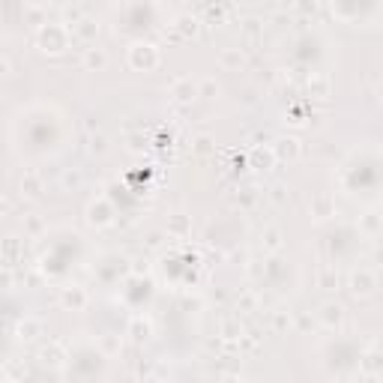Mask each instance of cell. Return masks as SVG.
<instances>
[{
	"instance_id": "obj_1",
	"label": "cell",
	"mask_w": 383,
	"mask_h": 383,
	"mask_svg": "<svg viewBox=\"0 0 383 383\" xmlns=\"http://www.w3.org/2000/svg\"><path fill=\"white\" fill-rule=\"evenodd\" d=\"M36 48L42 51L48 57H60L75 40H72V30L66 28L63 21H45L42 28H36V36H33Z\"/></svg>"
},
{
	"instance_id": "obj_2",
	"label": "cell",
	"mask_w": 383,
	"mask_h": 383,
	"mask_svg": "<svg viewBox=\"0 0 383 383\" xmlns=\"http://www.w3.org/2000/svg\"><path fill=\"white\" fill-rule=\"evenodd\" d=\"M126 60H129V69H135V72H153V69H159L162 54H159V45H153L147 40H138V42L129 45Z\"/></svg>"
},
{
	"instance_id": "obj_3",
	"label": "cell",
	"mask_w": 383,
	"mask_h": 383,
	"mask_svg": "<svg viewBox=\"0 0 383 383\" xmlns=\"http://www.w3.org/2000/svg\"><path fill=\"white\" fill-rule=\"evenodd\" d=\"M348 290L353 293L356 300L375 297V290H377V276H375V270H368V266H356V270H350V276H348Z\"/></svg>"
},
{
	"instance_id": "obj_4",
	"label": "cell",
	"mask_w": 383,
	"mask_h": 383,
	"mask_svg": "<svg viewBox=\"0 0 383 383\" xmlns=\"http://www.w3.org/2000/svg\"><path fill=\"white\" fill-rule=\"evenodd\" d=\"M344 317H348V312H344V305L336 300H326V302H321V309H317V324L329 329V333H338L344 326Z\"/></svg>"
},
{
	"instance_id": "obj_5",
	"label": "cell",
	"mask_w": 383,
	"mask_h": 383,
	"mask_svg": "<svg viewBox=\"0 0 383 383\" xmlns=\"http://www.w3.org/2000/svg\"><path fill=\"white\" fill-rule=\"evenodd\" d=\"M87 225L90 228H108L114 225V207L108 198H93L87 204Z\"/></svg>"
},
{
	"instance_id": "obj_6",
	"label": "cell",
	"mask_w": 383,
	"mask_h": 383,
	"mask_svg": "<svg viewBox=\"0 0 383 383\" xmlns=\"http://www.w3.org/2000/svg\"><path fill=\"white\" fill-rule=\"evenodd\" d=\"M171 99L177 102V105H192L195 99H201V84L195 78H189V75H183V78L171 81Z\"/></svg>"
},
{
	"instance_id": "obj_7",
	"label": "cell",
	"mask_w": 383,
	"mask_h": 383,
	"mask_svg": "<svg viewBox=\"0 0 383 383\" xmlns=\"http://www.w3.org/2000/svg\"><path fill=\"white\" fill-rule=\"evenodd\" d=\"M72 40L75 42H81V45H96V40H99V33H102V21L99 18H93V16H84L78 24H72Z\"/></svg>"
},
{
	"instance_id": "obj_8",
	"label": "cell",
	"mask_w": 383,
	"mask_h": 383,
	"mask_svg": "<svg viewBox=\"0 0 383 383\" xmlns=\"http://www.w3.org/2000/svg\"><path fill=\"white\" fill-rule=\"evenodd\" d=\"M36 360H40V365L42 368H51V372H60L63 365H66V348H63L60 341H48V344H42L40 348V353H36Z\"/></svg>"
},
{
	"instance_id": "obj_9",
	"label": "cell",
	"mask_w": 383,
	"mask_h": 383,
	"mask_svg": "<svg viewBox=\"0 0 383 383\" xmlns=\"http://www.w3.org/2000/svg\"><path fill=\"white\" fill-rule=\"evenodd\" d=\"M270 147L276 153V162H297L302 156V141L297 135H278Z\"/></svg>"
},
{
	"instance_id": "obj_10",
	"label": "cell",
	"mask_w": 383,
	"mask_h": 383,
	"mask_svg": "<svg viewBox=\"0 0 383 383\" xmlns=\"http://www.w3.org/2000/svg\"><path fill=\"white\" fill-rule=\"evenodd\" d=\"M57 302H60L66 312H84L87 302H90V297H87V290H84L81 285H66V288H60Z\"/></svg>"
},
{
	"instance_id": "obj_11",
	"label": "cell",
	"mask_w": 383,
	"mask_h": 383,
	"mask_svg": "<svg viewBox=\"0 0 383 383\" xmlns=\"http://www.w3.org/2000/svg\"><path fill=\"white\" fill-rule=\"evenodd\" d=\"M198 33H201V18L192 16V12H180V16L174 18V24H171L174 40H195Z\"/></svg>"
},
{
	"instance_id": "obj_12",
	"label": "cell",
	"mask_w": 383,
	"mask_h": 383,
	"mask_svg": "<svg viewBox=\"0 0 383 383\" xmlns=\"http://www.w3.org/2000/svg\"><path fill=\"white\" fill-rule=\"evenodd\" d=\"M126 336H129V341L132 344H150L153 341V321L147 314H138V317H132L129 321V329H126Z\"/></svg>"
},
{
	"instance_id": "obj_13",
	"label": "cell",
	"mask_w": 383,
	"mask_h": 383,
	"mask_svg": "<svg viewBox=\"0 0 383 383\" xmlns=\"http://www.w3.org/2000/svg\"><path fill=\"white\" fill-rule=\"evenodd\" d=\"M305 93H309L312 99H329L333 96V81H329L326 72H312L309 78H305Z\"/></svg>"
},
{
	"instance_id": "obj_14",
	"label": "cell",
	"mask_w": 383,
	"mask_h": 383,
	"mask_svg": "<svg viewBox=\"0 0 383 383\" xmlns=\"http://www.w3.org/2000/svg\"><path fill=\"white\" fill-rule=\"evenodd\" d=\"M309 213H312V219H314V222L333 219V216H336V198H333V195H326V192H321V195H314V198H312Z\"/></svg>"
},
{
	"instance_id": "obj_15",
	"label": "cell",
	"mask_w": 383,
	"mask_h": 383,
	"mask_svg": "<svg viewBox=\"0 0 383 383\" xmlns=\"http://www.w3.org/2000/svg\"><path fill=\"white\" fill-rule=\"evenodd\" d=\"M242 336H246V329H242L240 317H222V321H219V341H222V348H228V344H240Z\"/></svg>"
},
{
	"instance_id": "obj_16",
	"label": "cell",
	"mask_w": 383,
	"mask_h": 383,
	"mask_svg": "<svg viewBox=\"0 0 383 383\" xmlns=\"http://www.w3.org/2000/svg\"><path fill=\"white\" fill-rule=\"evenodd\" d=\"M261 249L266 254H282L285 252V234H282V228L266 225L264 231H261Z\"/></svg>"
},
{
	"instance_id": "obj_17",
	"label": "cell",
	"mask_w": 383,
	"mask_h": 383,
	"mask_svg": "<svg viewBox=\"0 0 383 383\" xmlns=\"http://www.w3.org/2000/svg\"><path fill=\"white\" fill-rule=\"evenodd\" d=\"M42 321H40V317H21V321L16 324V329H12V333H16V338L18 341H24V344H28V341H36V338H40L42 336Z\"/></svg>"
},
{
	"instance_id": "obj_18",
	"label": "cell",
	"mask_w": 383,
	"mask_h": 383,
	"mask_svg": "<svg viewBox=\"0 0 383 383\" xmlns=\"http://www.w3.org/2000/svg\"><path fill=\"white\" fill-rule=\"evenodd\" d=\"M360 375H363V377H377V375H383V353H380L377 348H368V350L363 353Z\"/></svg>"
},
{
	"instance_id": "obj_19",
	"label": "cell",
	"mask_w": 383,
	"mask_h": 383,
	"mask_svg": "<svg viewBox=\"0 0 383 383\" xmlns=\"http://www.w3.org/2000/svg\"><path fill=\"white\" fill-rule=\"evenodd\" d=\"M81 66L87 72H102L108 66V54H105V48H99V45H90V48H84V54H81Z\"/></svg>"
},
{
	"instance_id": "obj_20",
	"label": "cell",
	"mask_w": 383,
	"mask_h": 383,
	"mask_svg": "<svg viewBox=\"0 0 383 383\" xmlns=\"http://www.w3.org/2000/svg\"><path fill=\"white\" fill-rule=\"evenodd\" d=\"M249 162H252V168H254V171H270L273 165H276V153H273L270 144H266V147H252Z\"/></svg>"
},
{
	"instance_id": "obj_21",
	"label": "cell",
	"mask_w": 383,
	"mask_h": 383,
	"mask_svg": "<svg viewBox=\"0 0 383 383\" xmlns=\"http://www.w3.org/2000/svg\"><path fill=\"white\" fill-rule=\"evenodd\" d=\"M165 234H168L171 240H186V237L192 234V222H189V216H183V213L168 216V228H165Z\"/></svg>"
},
{
	"instance_id": "obj_22",
	"label": "cell",
	"mask_w": 383,
	"mask_h": 383,
	"mask_svg": "<svg viewBox=\"0 0 383 383\" xmlns=\"http://www.w3.org/2000/svg\"><path fill=\"white\" fill-rule=\"evenodd\" d=\"M219 63L228 72H240L242 66H246V51L242 48H222L219 51Z\"/></svg>"
},
{
	"instance_id": "obj_23",
	"label": "cell",
	"mask_w": 383,
	"mask_h": 383,
	"mask_svg": "<svg viewBox=\"0 0 383 383\" xmlns=\"http://www.w3.org/2000/svg\"><path fill=\"white\" fill-rule=\"evenodd\" d=\"M18 192H21V198H40L42 195V177L36 171H24V177L18 180Z\"/></svg>"
},
{
	"instance_id": "obj_24",
	"label": "cell",
	"mask_w": 383,
	"mask_h": 383,
	"mask_svg": "<svg viewBox=\"0 0 383 383\" xmlns=\"http://www.w3.org/2000/svg\"><path fill=\"white\" fill-rule=\"evenodd\" d=\"M317 288L321 290H338L341 288V273L336 266H321L317 270Z\"/></svg>"
},
{
	"instance_id": "obj_25",
	"label": "cell",
	"mask_w": 383,
	"mask_h": 383,
	"mask_svg": "<svg viewBox=\"0 0 383 383\" xmlns=\"http://www.w3.org/2000/svg\"><path fill=\"white\" fill-rule=\"evenodd\" d=\"M18 261H21V240L18 237H6L4 240V266L12 270Z\"/></svg>"
},
{
	"instance_id": "obj_26",
	"label": "cell",
	"mask_w": 383,
	"mask_h": 383,
	"mask_svg": "<svg viewBox=\"0 0 383 383\" xmlns=\"http://www.w3.org/2000/svg\"><path fill=\"white\" fill-rule=\"evenodd\" d=\"M270 329L273 333H288V329H293V314L290 312H285V309H276V312H270Z\"/></svg>"
},
{
	"instance_id": "obj_27",
	"label": "cell",
	"mask_w": 383,
	"mask_h": 383,
	"mask_svg": "<svg viewBox=\"0 0 383 383\" xmlns=\"http://www.w3.org/2000/svg\"><path fill=\"white\" fill-rule=\"evenodd\" d=\"M126 150H129L132 156H144V153L150 150V138L144 132H129L126 135Z\"/></svg>"
},
{
	"instance_id": "obj_28",
	"label": "cell",
	"mask_w": 383,
	"mask_h": 383,
	"mask_svg": "<svg viewBox=\"0 0 383 383\" xmlns=\"http://www.w3.org/2000/svg\"><path fill=\"white\" fill-rule=\"evenodd\" d=\"M261 341H264V336L258 333V329H246V336L240 338V353H258Z\"/></svg>"
},
{
	"instance_id": "obj_29",
	"label": "cell",
	"mask_w": 383,
	"mask_h": 383,
	"mask_svg": "<svg viewBox=\"0 0 383 383\" xmlns=\"http://www.w3.org/2000/svg\"><path fill=\"white\" fill-rule=\"evenodd\" d=\"M240 33L246 36L249 42H258L261 33H264V21H261V18H246V21L240 24Z\"/></svg>"
},
{
	"instance_id": "obj_30",
	"label": "cell",
	"mask_w": 383,
	"mask_h": 383,
	"mask_svg": "<svg viewBox=\"0 0 383 383\" xmlns=\"http://www.w3.org/2000/svg\"><path fill=\"white\" fill-rule=\"evenodd\" d=\"M258 293H254V290H240L237 293V312H258Z\"/></svg>"
},
{
	"instance_id": "obj_31",
	"label": "cell",
	"mask_w": 383,
	"mask_h": 383,
	"mask_svg": "<svg viewBox=\"0 0 383 383\" xmlns=\"http://www.w3.org/2000/svg\"><path fill=\"white\" fill-rule=\"evenodd\" d=\"M42 231H45V219H42V216H36V213L24 216V234H28V237H40Z\"/></svg>"
},
{
	"instance_id": "obj_32",
	"label": "cell",
	"mask_w": 383,
	"mask_h": 383,
	"mask_svg": "<svg viewBox=\"0 0 383 383\" xmlns=\"http://www.w3.org/2000/svg\"><path fill=\"white\" fill-rule=\"evenodd\" d=\"M87 153H90V156H102V153H108V138L105 135H90L87 138Z\"/></svg>"
},
{
	"instance_id": "obj_33",
	"label": "cell",
	"mask_w": 383,
	"mask_h": 383,
	"mask_svg": "<svg viewBox=\"0 0 383 383\" xmlns=\"http://www.w3.org/2000/svg\"><path fill=\"white\" fill-rule=\"evenodd\" d=\"M377 228H380V216H377V213H363V216H360V231L377 234Z\"/></svg>"
},
{
	"instance_id": "obj_34",
	"label": "cell",
	"mask_w": 383,
	"mask_h": 383,
	"mask_svg": "<svg viewBox=\"0 0 383 383\" xmlns=\"http://www.w3.org/2000/svg\"><path fill=\"white\" fill-rule=\"evenodd\" d=\"M198 84H201V96L204 99H216V96L222 93V84L216 81V78H201Z\"/></svg>"
},
{
	"instance_id": "obj_35",
	"label": "cell",
	"mask_w": 383,
	"mask_h": 383,
	"mask_svg": "<svg viewBox=\"0 0 383 383\" xmlns=\"http://www.w3.org/2000/svg\"><path fill=\"white\" fill-rule=\"evenodd\" d=\"M293 329H300V333H312V329H314L312 314L309 312H297V314H293Z\"/></svg>"
},
{
	"instance_id": "obj_36",
	"label": "cell",
	"mask_w": 383,
	"mask_h": 383,
	"mask_svg": "<svg viewBox=\"0 0 383 383\" xmlns=\"http://www.w3.org/2000/svg\"><path fill=\"white\" fill-rule=\"evenodd\" d=\"M165 240H168V234H165V231H150L147 240H144V246H147L150 252H159V249L165 246Z\"/></svg>"
},
{
	"instance_id": "obj_37",
	"label": "cell",
	"mask_w": 383,
	"mask_h": 383,
	"mask_svg": "<svg viewBox=\"0 0 383 383\" xmlns=\"http://www.w3.org/2000/svg\"><path fill=\"white\" fill-rule=\"evenodd\" d=\"M192 150H195L198 156H207V153H213V138L210 135H198L195 141H192Z\"/></svg>"
},
{
	"instance_id": "obj_38",
	"label": "cell",
	"mask_w": 383,
	"mask_h": 383,
	"mask_svg": "<svg viewBox=\"0 0 383 383\" xmlns=\"http://www.w3.org/2000/svg\"><path fill=\"white\" fill-rule=\"evenodd\" d=\"M102 353H108V356H114V353H120V336H102Z\"/></svg>"
},
{
	"instance_id": "obj_39",
	"label": "cell",
	"mask_w": 383,
	"mask_h": 383,
	"mask_svg": "<svg viewBox=\"0 0 383 383\" xmlns=\"http://www.w3.org/2000/svg\"><path fill=\"white\" fill-rule=\"evenodd\" d=\"M270 198H273L276 204H285V201H288V186H285V183H273Z\"/></svg>"
},
{
	"instance_id": "obj_40",
	"label": "cell",
	"mask_w": 383,
	"mask_h": 383,
	"mask_svg": "<svg viewBox=\"0 0 383 383\" xmlns=\"http://www.w3.org/2000/svg\"><path fill=\"white\" fill-rule=\"evenodd\" d=\"M81 186V174L78 171H66L63 174V189H78Z\"/></svg>"
},
{
	"instance_id": "obj_41",
	"label": "cell",
	"mask_w": 383,
	"mask_h": 383,
	"mask_svg": "<svg viewBox=\"0 0 383 383\" xmlns=\"http://www.w3.org/2000/svg\"><path fill=\"white\" fill-rule=\"evenodd\" d=\"M254 198H258V195H254V189H242V195L237 198V204H242V207H252Z\"/></svg>"
},
{
	"instance_id": "obj_42",
	"label": "cell",
	"mask_w": 383,
	"mask_h": 383,
	"mask_svg": "<svg viewBox=\"0 0 383 383\" xmlns=\"http://www.w3.org/2000/svg\"><path fill=\"white\" fill-rule=\"evenodd\" d=\"M0 72H4V75H9V72H12V60H9V54L0 57Z\"/></svg>"
},
{
	"instance_id": "obj_43",
	"label": "cell",
	"mask_w": 383,
	"mask_h": 383,
	"mask_svg": "<svg viewBox=\"0 0 383 383\" xmlns=\"http://www.w3.org/2000/svg\"><path fill=\"white\" fill-rule=\"evenodd\" d=\"M207 12H210V18H216V21H222V16H225L222 6H207Z\"/></svg>"
},
{
	"instance_id": "obj_44",
	"label": "cell",
	"mask_w": 383,
	"mask_h": 383,
	"mask_svg": "<svg viewBox=\"0 0 383 383\" xmlns=\"http://www.w3.org/2000/svg\"><path fill=\"white\" fill-rule=\"evenodd\" d=\"M219 383H246V380H242L240 375H225V377H222Z\"/></svg>"
},
{
	"instance_id": "obj_45",
	"label": "cell",
	"mask_w": 383,
	"mask_h": 383,
	"mask_svg": "<svg viewBox=\"0 0 383 383\" xmlns=\"http://www.w3.org/2000/svg\"><path fill=\"white\" fill-rule=\"evenodd\" d=\"M4 288H6V290L12 288V270H6V266H4Z\"/></svg>"
},
{
	"instance_id": "obj_46",
	"label": "cell",
	"mask_w": 383,
	"mask_h": 383,
	"mask_svg": "<svg viewBox=\"0 0 383 383\" xmlns=\"http://www.w3.org/2000/svg\"><path fill=\"white\" fill-rule=\"evenodd\" d=\"M0 213H4V216L12 213V201H9V198H4V204H0Z\"/></svg>"
},
{
	"instance_id": "obj_47",
	"label": "cell",
	"mask_w": 383,
	"mask_h": 383,
	"mask_svg": "<svg viewBox=\"0 0 383 383\" xmlns=\"http://www.w3.org/2000/svg\"><path fill=\"white\" fill-rule=\"evenodd\" d=\"M375 264H377V266H383V246H377V249H375Z\"/></svg>"
},
{
	"instance_id": "obj_48",
	"label": "cell",
	"mask_w": 383,
	"mask_h": 383,
	"mask_svg": "<svg viewBox=\"0 0 383 383\" xmlns=\"http://www.w3.org/2000/svg\"><path fill=\"white\" fill-rule=\"evenodd\" d=\"M377 99H380V105H383V78H380V84H377Z\"/></svg>"
},
{
	"instance_id": "obj_49",
	"label": "cell",
	"mask_w": 383,
	"mask_h": 383,
	"mask_svg": "<svg viewBox=\"0 0 383 383\" xmlns=\"http://www.w3.org/2000/svg\"><path fill=\"white\" fill-rule=\"evenodd\" d=\"M4 383H18V380H16V377H12V375L6 372V375H4Z\"/></svg>"
},
{
	"instance_id": "obj_50",
	"label": "cell",
	"mask_w": 383,
	"mask_h": 383,
	"mask_svg": "<svg viewBox=\"0 0 383 383\" xmlns=\"http://www.w3.org/2000/svg\"><path fill=\"white\" fill-rule=\"evenodd\" d=\"M153 383H174V380H153Z\"/></svg>"
}]
</instances>
